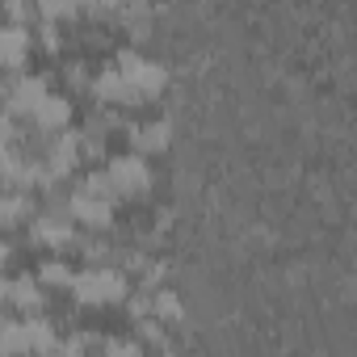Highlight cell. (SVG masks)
I'll return each instance as SVG.
<instances>
[{
    "label": "cell",
    "mask_w": 357,
    "mask_h": 357,
    "mask_svg": "<svg viewBox=\"0 0 357 357\" xmlns=\"http://www.w3.org/2000/svg\"><path fill=\"white\" fill-rule=\"evenodd\" d=\"M72 290H76V298L89 303V307H105V303H126L130 282H126L118 269H89V273L72 278Z\"/></svg>",
    "instance_id": "1"
},
{
    "label": "cell",
    "mask_w": 357,
    "mask_h": 357,
    "mask_svg": "<svg viewBox=\"0 0 357 357\" xmlns=\"http://www.w3.org/2000/svg\"><path fill=\"white\" fill-rule=\"evenodd\" d=\"M105 181H109V194L114 198H139V194L151 190V168L139 155H118L105 168Z\"/></svg>",
    "instance_id": "2"
},
{
    "label": "cell",
    "mask_w": 357,
    "mask_h": 357,
    "mask_svg": "<svg viewBox=\"0 0 357 357\" xmlns=\"http://www.w3.org/2000/svg\"><path fill=\"white\" fill-rule=\"evenodd\" d=\"M130 143H135L139 155L164 151L168 147V122H139V126H130Z\"/></svg>",
    "instance_id": "3"
},
{
    "label": "cell",
    "mask_w": 357,
    "mask_h": 357,
    "mask_svg": "<svg viewBox=\"0 0 357 357\" xmlns=\"http://www.w3.org/2000/svg\"><path fill=\"white\" fill-rule=\"evenodd\" d=\"M68 118H72V105H68V97H43L38 105H34V122L43 126V130H63L68 126Z\"/></svg>",
    "instance_id": "4"
},
{
    "label": "cell",
    "mask_w": 357,
    "mask_h": 357,
    "mask_svg": "<svg viewBox=\"0 0 357 357\" xmlns=\"http://www.w3.org/2000/svg\"><path fill=\"white\" fill-rule=\"evenodd\" d=\"M30 236H34V244H43V248H63L68 240H72V223L68 219H34V227H30Z\"/></svg>",
    "instance_id": "5"
},
{
    "label": "cell",
    "mask_w": 357,
    "mask_h": 357,
    "mask_svg": "<svg viewBox=\"0 0 357 357\" xmlns=\"http://www.w3.org/2000/svg\"><path fill=\"white\" fill-rule=\"evenodd\" d=\"M43 97H47V84H43V80H17L13 93H9V109H13V114H22V109L34 114V105H38Z\"/></svg>",
    "instance_id": "6"
},
{
    "label": "cell",
    "mask_w": 357,
    "mask_h": 357,
    "mask_svg": "<svg viewBox=\"0 0 357 357\" xmlns=\"http://www.w3.org/2000/svg\"><path fill=\"white\" fill-rule=\"evenodd\" d=\"M22 219H30V198L17 190L0 194V227H17Z\"/></svg>",
    "instance_id": "7"
},
{
    "label": "cell",
    "mask_w": 357,
    "mask_h": 357,
    "mask_svg": "<svg viewBox=\"0 0 357 357\" xmlns=\"http://www.w3.org/2000/svg\"><path fill=\"white\" fill-rule=\"evenodd\" d=\"M9 298H13L17 307H26V311L43 303V294H38V286H34L30 278H22V282H13V286H9Z\"/></svg>",
    "instance_id": "8"
},
{
    "label": "cell",
    "mask_w": 357,
    "mask_h": 357,
    "mask_svg": "<svg viewBox=\"0 0 357 357\" xmlns=\"http://www.w3.org/2000/svg\"><path fill=\"white\" fill-rule=\"evenodd\" d=\"M38 282H43V286H72V269H68L63 261H47L43 273H38Z\"/></svg>",
    "instance_id": "9"
},
{
    "label": "cell",
    "mask_w": 357,
    "mask_h": 357,
    "mask_svg": "<svg viewBox=\"0 0 357 357\" xmlns=\"http://www.w3.org/2000/svg\"><path fill=\"white\" fill-rule=\"evenodd\" d=\"M5 257H9V248H5V244H0V265H5Z\"/></svg>",
    "instance_id": "10"
}]
</instances>
